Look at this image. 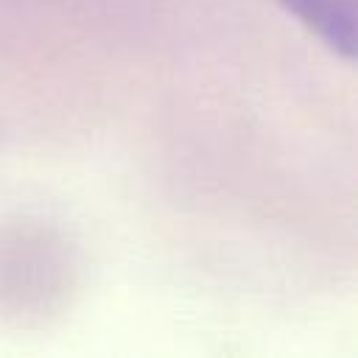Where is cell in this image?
Listing matches in <instances>:
<instances>
[{
	"label": "cell",
	"instance_id": "cell-1",
	"mask_svg": "<svg viewBox=\"0 0 358 358\" xmlns=\"http://www.w3.org/2000/svg\"><path fill=\"white\" fill-rule=\"evenodd\" d=\"M288 11H294L305 25H310L333 50L341 56H352L355 48V20L352 0H280Z\"/></svg>",
	"mask_w": 358,
	"mask_h": 358
}]
</instances>
